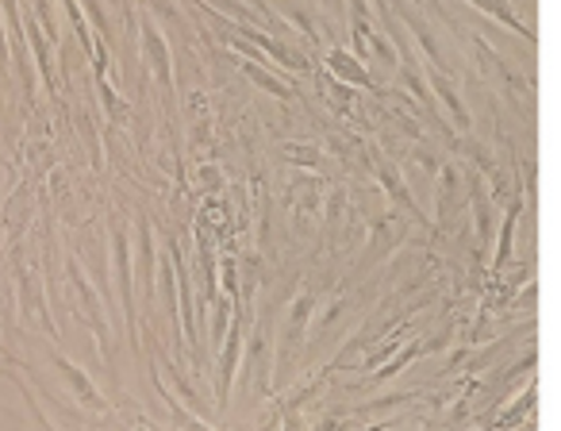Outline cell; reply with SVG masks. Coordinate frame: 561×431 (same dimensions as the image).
Returning a JSON list of instances; mask_svg holds the SVG:
<instances>
[{
	"mask_svg": "<svg viewBox=\"0 0 561 431\" xmlns=\"http://www.w3.org/2000/svg\"><path fill=\"white\" fill-rule=\"evenodd\" d=\"M412 359H415V347H404V351H400V359H397V362H389V366L381 370V377L400 374V366H404V362H412Z\"/></svg>",
	"mask_w": 561,
	"mask_h": 431,
	"instance_id": "d6986e66",
	"label": "cell"
},
{
	"mask_svg": "<svg viewBox=\"0 0 561 431\" xmlns=\"http://www.w3.org/2000/svg\"><path fill=\"white\" fill-rule=\"evenodd\" d=\"M165 374L173 377V389L181 393V400H185V405H193V412L201 416V408H204V400H201V393H193V385L185 382V377L178 374V366H170V362H165Z\"/></svg>",
	"mask_w": 561,
	"mask_h": 431,
	"instance_id": "ac0fdd59",
	"label": "cell"
},
{
	"mask_svg": "<svg viewBox=\"0 0 561 431\" xmlns=\"http://www.w3.org/2000/svg\"><path fill=\"white\" fill-rule=\"evenodd\" d=\"M242 70H247V78L254 81V86H262L265 93H273L277 101H289L293 97V86H285L280 78H273V73L265 70V63H242Z\"/></svg>",
	"mask_w": 561,
	"mask_h": 431,
	"instance_id": "7c38bea8",
	"label": "cell"
},
{
	"mask_svg": "<svg viewBox=\"0 0 561 431\" xmlns=\"http://www.w3.org/2000/svg\"><path fill=\"white\" fill-rule=\"evenodd\" d=\"M530 405H535V382L530 385H523V393L515 397V405L507 408V412H500V428H515V423H523L527 420V412H530Z\"/></svg>",
	"mask_w": 561,
	"mask_h": 431,
	"instance_id": "4fadbf2b",
	"label": "cell"
},
{
	"mask_svg": "<svg viewBox=\"0 0 561 431\" xmlns=\"http://www.w3.org/2000/svg\"><path fill=\"white\" fill-rule=\"evenodd\" d=\"M469 4H473V9H481L484 16H492V20H496V24H507L515 35H519V39H530L527 24H523V20L515 16V9H512V4H507V0H469Z\"/></svg>",
	"mask_w": 561,
	"mask_h": 431,
	"instance_id": "30bf717a",
	"label": "cell"
},
{
	"mask_svg": "<svg viewBox=\"0 0 561 431\" xmlns=\"http://www.w3.org/2000/svg\"><path fill=\"white\" fill-rule=\"evenodd\" d=\"M81 4V12H89V20H93V27H89V32H93V39L96 43H104L112 35V27H108V16H104V4L101 0H78Z\"/></svg>",
	"mask_w": 561,
	"mask_h": 431,
	"instance_id": "9a60e30c",
	"label": "cell"
},
{
	"mask_svg": "<svg viewBox=\"0 0 561 431\" xmlns=\"http://www.w3.org/2000/svg\"><path fill=\"white\" fill-rule=\"evenodd\" d=\"M515 220H519V204H512V212H507L504 228H500V247H496V259H492V266H504V259L512 254V236H515Z\"/></svg>",
	"mask_w": 561,
	"mask_h": 431,
	"instance_id": "2e32d148",
	"label": "cell"
},
{
	"mask_svg": "<svg viewBox=\"0 0 561 431\" xmlns=\"http://www.w3.org/2000/svg\"><path fill=\"white\" fill-rule=\"evenodd\" d=\"M139 50H142V63L154 70L158 86L165 89V93H173V63H170V47H165L162 32H158V24L150 16H142V32H139Z\"/></svg>",
	"mask_w": 561,
	"mask_h": 431,
	"instance_id": "277c9868",
	"label": "cell"
},
{
	"mask_svg": "<svg viewBox=\"0 0 561 431\" xmlns=\"http://www.w3.org/2000/svg\"><path fill=\"white\" fill-rule=\"evenodd\" d=\"M0 78H9V47H4V32H0Z\"/></svg>",
	"mask_w": 561,
	"mask_h": 431,
	"instance_id": "44dd1931",
	"label": "cell"
},
{
	"mask_svg": "<svg viewBox=\"0 0 561 431\" xmlns=\"http://www.w3.org/2000/svg\"><path fill=\"white\" fill-rule=\"evenodd\" d=\"M242 4H247V9H257V12H262L265 20H273V24H280V20L273 16V9H270V4H265V0H242Z\"/></svg>",
	"mask_w": 561,
	"mask_h": 431,
	"instance_id": "ffe728a7",
	"label": "cell"
},
{
	"mask_svg": "<svg viewBox=\"0 0 561 431\" xmlns=\"http://www.w3.org/2000/svg\"><path fill=\"white\" fill-rule=\"evenodd\" d=\"M427 89H431V97H435V101L446 104V112H450L454 127H458V132H469V112H466V104H461L458 89L450 86V78H446L443 70H431L427 73Z\"/></svg>",
	"mask_w": 561,
	"mask_h": 431,
	"instance_id": "52a82bcc",
	"label": "cell"
},
{
	"mask_svg": "<svg viewBox=\"0 0 561 431\" xmlns=\"http://www.w3.org/2000/svg\"><path fill=\"white\" fill-rule=\"evenodd\" d=\"M162 397H165V408L173 412V423H178L181 431H216V428H208V423H204L201 416L188 412V408L181 405V400L173 397V393H165V389H162Z\"/></svg>",
	"mask_w": 561,
	"mask_h": 431,
	"instance_id": "5bb4252c",
	"label": "cell"
},
{
	"mask_svg": "<svg viewBox=\"0 0 561 431\" xmlns=\"http://www.w3.org/2000/svg\"><path fill=\"white\" fill-rule=\"evenodd\" d=\"M112 266H116V290H119V313H124V328L135 343V290H131V247H127V228L116 224L112 231Z\"/></svg>",
	"mask_w": 561,
	"mask_h": 431,
	"instance_id": "7a4b0ae2",
	"label": "cell"
},
{
	"mask_svg": "<svg viewBox=\"0 0 561 431\" xmlns=\"http://www.w3.org/2000/svg\"><path fill=\"white\" fill-rule=\"evenodd\" d=\"M55 370L62 374V382L73 389V397L81 400V405L89 408V412H104V397H101V389L93 385V377L85 374V370L78 366L73 359H66L62 351H55Z\"/></svg>",
	"mask_w": 561,
	"mask_h": 431,
	"instance_id": "8992f818",
	"label": "cell"
},
{
	"mask_svg": "<svg viewBox=\"0 0 561 431\" xmlns=\"http://www.w3.org/2000/svg\"><path fill=\"white\" fill-rule=\"evenodd\" d=\"M154 270H158L154 231H150V220L142 216L139 220V274H142V290H147V297L154 293Z\"/></svg>",
	"mask_w": 561,
	"mask_h": 431,
	"instance_id": "9c48e42d",
	"label": "cell"
},
{
	"mask_svg": "<svg viewBox=\"0 0 561 431\" xmlns=\"http://www.w3.org/2000/svg\"><path fill=\"white\" fill-rule=\"evenodd\" d=\"M66 274H70V285L78 290V297H81V308H85V320L93 324V331H96V339H101V351L108 354V320H104V300H101V293L89 285V277H85V270H81V262H66Z\"/></svg>",
	"mask_w": 561,
	"mask_h": 431,
	"instance_id": "5b68a950",
	"label": "cell"
},
{
	"mask_svg": "<svg viewBox=\"0 0 561 431\" xmlns=\"http://www.w3.org/2000/svg\"><path fill=\"white\" fill-rule=\"evenodd\" d=\"M404 24H408V27H412V32H415V43H420V50H423V55H427L431 70H443V66H446V58H443V50H438L435 35H431V27L423 24L420 16H412V12H408V16H404Z\"/></svg>",
	"mask_w": 561,
	"mask_h": 431,
	"instance_id": "8fae6325",
	"label": "cell"
},
{
	"mask_svg": "<svg viewBox=\"0 0 561 431\" xmlns=\"http://www.w3.org/2000/svg\"><path fill=\"white\" fill-rule=\"evenodd\" d=\"M312 313H316V297L308 290H300L289 305L285 328L277 331V343H273V370H277V377L285 374V366H289L293 359H297L300 343H305V336H308V324H312Z\"/></svg>",
	"mask_w": 561,
	"mask_h": 431,
	"instance_id": "6da1fadb",
	"label": "cell"
},
{
	"mask_svg": "<svg viewBox=\"0 0 561 431\" xmlns=\"http://www.w3.org/2000/svg\"><path fill=\"white\" fill-rule=\"evenodd\" d=\"M381 178H385V189H389L392 201L408 204V208H412V216H415V201H412V193L404 189V178H400V173L392 170V166H381Z\"/></svg>",
	"mask_w": 561,
	"mask_h": 431,
	"instance_id": "e0dca14e",
	"label": "cell"
},
{
	"mask_svg": "<svg viewBox=\"0 0 561 431\" xmlns=\"http://www.w3.org/2000/svg\"><path fill=\"white\" fill-rule=\"evenodd\" d=\"M328 70L335 73L343 86H354V89H369L374 86V78H369V70H366V63H358V58L351 55L346 47H335L328 55Z\"/></svg>",
	"mask_w": 561,
	"mask_h": 431,
	"instance_id": "ba28073f",
	"label": "cell"
},
{
	"mask_svg": "<svg viewBox=\"0 0 561 431\" xmlns=\"http://www.w3.org/2000/svg\"><path fill=\"white\" fill-rule=\"evenodd\" d=\"M227 347L219 351V377H216V400H219V412H227V397H231V382L234 374H239V362H242V347H247V339H242V316H231V324H227Z\"/></svg>",
	"mask_w": 561,
	"mask_h": 431,
	"instance_id": "3957f363",
	"label": "cell"
}]
</instances>
